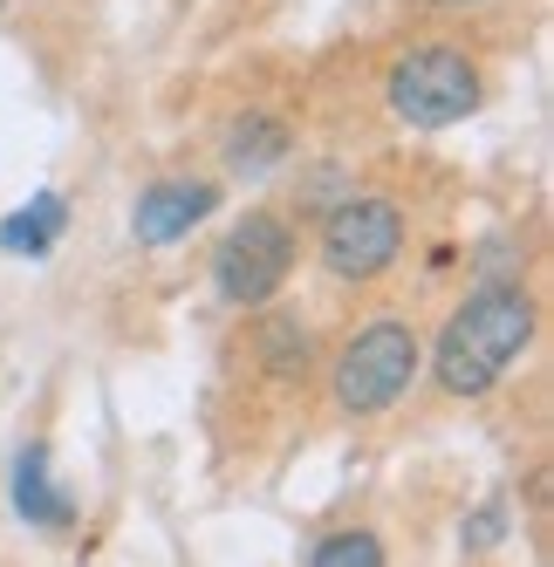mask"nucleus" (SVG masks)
Instances as JSON below:
<instances>
[{
  "instance_id": "nucleus-1",
  "label": "nucleus",
  "mask_w": 554,
  "mask_h": 567,
  "mask_svg": "<svg viewBox=\"0 0 554 567\" xmlns=\"http://www.w3.org/2000/svg\"><path fill=\"white\" fill-rule=\"evenodd\" d=\"M527 342H534V301L521 288H480L439 336V390L486 396Z\"/></svg>"
},
{
  "instance_id": "nucleus-8",
  "label": "nucleus",
  "mask_w": 554,
  "mask_h": 567,
  "mask_svg": "<svg viewBox=\"0 0 554 567\" xmlns=\"http://www.w3.org/2000/svg\"><path fill=\"white\" fill-rule=\"evenodd\" d=\"M281 157H288V124H281V116L247 110L240 124L226 131V165L240 172V178H260V172H274Z\"/></svg>"
},
{
  "instance_id": "nucleus-2",
  "label": "nucleus",
  "mask_w": 554,
  "mask_h": 567,
  "mask_svg": "<svg viewBox=\"0 0 554 567\" xmlns=\"http://www.w3.org/2000/svg\"><path fill=\"white\" fill-rule=\"evenodd\" d=\"M390 110L418 131H452L480 110V69H472L465 49L452 42H424V49H404L398 69H390Z\"/></svg>"
},
{
  "instance_id": "nucleus-3",
  "label": "nucleus",
  "mask_w": 554,
  "mask_h": 567,
  "mask_svg": "<svg viewBox=\"0 0 554 567\" xmlns=\"http://www.w3.org/2000/svg\"><path fill=\"white\" fill-rule=\"evenodd\" d=\"M418 377V336H411V321L398 315H377L363 336H356L336 362V403L349 417H377L390 411Z\"/></svg>"
},
{
  "instance_id": "nucleus-7",
  "label": "nucleus",
  "mask_w": 554,
  "mask_h": 567,
  "mask_svg": "<svg viewBox=\"0 0 554 567\" xmlns=\"http://www.w3.org/2000/svg\"><path fill=\"white\" fill-rule=\"evenodd\" d=\"M14 506H21L28 526H69L75 519V499L49 478V452H42V444H28L21 465H14Z\"/></svg>"
},
{
  "instance_id": "nucleus-5",
  "label": "nucleus",
  "mask_w": 554,
  "mask_h": 567,
  "mask_svg": "<svg viewBox=\"0 0 554 567\" xmlns=\"http://www.w3.org/2000/svg\"><path fill=\"white\" fill-rule=\"evenodd\" d=\"M404 254V213L390 198H349L322 226V260L336 280H377Z\"/></svg>"
},
{
  "instance_id": "nucleus-9",
  "label": "nucleus",
  "mask_w": 554,
  "mask_h": 567,
  "mask_svg": "<svg viewBox=\"0 0 554 567\" xmlns=\"http://www.w3.org/2000/svg\"><path fill=\"white\" fill-rule=\"evenodd\" d=\"M62 226H69V198L62 192H34L28 206L0 226V247H8V254H49L62 239Z\"/></svg>"
},
{
  "instance_id": "nucleus-4",
  "label": "nucleus",
  "mask_w": 554,
  "mask_h": 567,
  "mask_svg": "<svg viewBox=\"0 0 554 567\" xmlns=\"http://www.w3.org/2000/svg\"><path fill=\"white\" fill-rule=\"evenodd\" d=\"M288 274H295V233H288L281 213H247L240 226L219 239V254H213V280H219V295L233 308L274 301Z\"/></svg>"
},
{
  "instance_id": "nucleus-10",
  "label": "nucleus",
  "mask_w": 554,
  "mask_h": 567,
  "mask_svg": "<svg viewBox=\"0 0 554 567\" xmlns=\"http://www.w3.org/2000/svg\"><path fill=\"white\" fill-rule=\"evenodd\" d=\"M308 567H383V540H377V534H363V526H342V534L315 540Z\"/></svg>"
},
{
  "instance_id": "nucleus-11",
  "label": "nucleus",
  "mask_w": 554,
  "mask_h": 567,
  "mask_svg": "<svg viewBox=\"0 0 554 567\" xmlns=\"http://www.w3.org/2000/svg\"><path fill=\"white\" fill-rule=\"evenodd\" d=\"M459 540H465V547H500V540H506V513H500V499L472 513V519L459 526Z\"/></svg>"
},
{
  "instance_id": "nucleus-6",
  "label": "nucleus",
  "mask_w": 554,
  "mask_h": 567,
  "mask_svg": "<svg viewBox=\"0 0 554 567\" xmlns=\"http://www.w3.org/2000/svg\"><path fill=\"white\" fill-rule=\"evenodd\" d=\"M213 206H219V185H206V178H157L151 192H137L131 233L144 239V247H172V239H185Z\"/></svg>"
}]
</instances>
